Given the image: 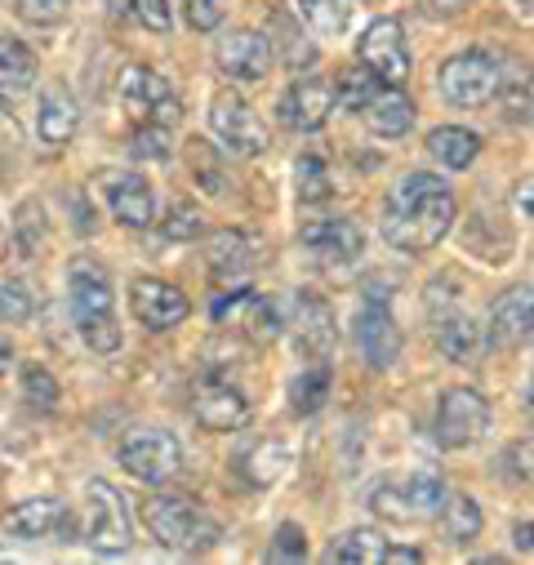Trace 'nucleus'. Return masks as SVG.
I'll use <instances>...</instances> for the list:
<instances>
[{
  "label": "nucleus",
  "instance_id": "obj_41",
  "mask_svg": "<svg viewBox=\"0 0 534 565\" xmlns=\"http://www.w3.org/2000/svg\"><path fill=\"white\" fill-rule=\"evenodd\" d=\"M148 32H170V0H129Z\"/></svg>",
  "mask_w": 534,
  "mask_h": 565
},
{
  "label": "nucleus",
  "instance_id": "obj_37",
  "mask_svg": "<svg viewBox=\"0 0 534 565\" xmlns=\"http://www.w3.org/2000/svg\"><path fill=\"white\" fill-rule=\"evenodd\" d=\"M295 179H299V196L303 201H325L334 192V179H330V166L321 157H299L295 166Z\"/></svg>",
  "mask_w": 534,
  "mask_h": 565
},
{
  "label": "nucleus",
  "instance_id": "obj_3",
  "mask_svg": "<svg viewBox=\"0 0 534 565\" xmlns=\"http://www.w3.org/2000/svg\"><path fill=\"white\" fill-rule=\"evenodd\" d=\"M111 286L94 263H76L72 267V321L81 330V339L94 352H116L120 348V326L111 312Z\"/></svg>",
  "mask_w": 534,
  "mask_h": 565
},
{
  "label": "nucleus",
  "instance_id": "obj_18",
  "mask_svg": "<svg viewBox=\"0 0 534 565\" xmlns=\"http://www.w3.org/2000/svg\"><path fill=\"white\" fill-rule=\"evenodd\" d=\"M103 188H107V205H111V214H116L120 227L148 232L157 223V196H152V188H148L143 174H111Z\"/></svg>",
  "mask_w": 534,
  "mask_h": 565
},
{
  "label": "nucleus",
  "instance_id": "obj_25",
  "mask_svg": "<svg viewBox=\"0 0 534 565\" xmlns=\"http://www.w3.org/2000/svg\"><path fill=\"white\" fill-rule=\"evenodd\" d=\"M63 516H67L63 499H28L0 516V525H6V534H14V539H45L63 525Z\"/></svg>",
  "mask_w": 534,
  "mask_h": 565
},
{
  "label": "nucleus",
  "instance_id": "obj_20",
  "mask_svg": "<svg viewBox=\"0 0 534 565\" xmlns=\"http://www.w3.org/2000/svg\"><path fill=\"white\" fill-rule=\"evenodd\" d=\"M530 321H534V299H530V286H516V290H503L490 308V343L494 348H516L530 339Z\"/></svg>",
  "mask_w": 534,
  "mask_h": 565
},
{
  "label": "nucleus",
  "instance_id": "obj_1",
  "mask_svg": "<svg viewBox=\"0 0 534 565\" xmlns=\"http://www.w3.org/2000/svg\"><path fill=\"white\" fill-rule=\"evenodd\" d=\"M450 227H455V196H450L446 179H437L428 170H415L400 179L378 218L383 241L400 254H424V249L441 245Z\"/></svg>",
  "mask_w": 534,
  "mask_h": 565
},
{
  "label": "nucleus",
  "instance_id": "obj_8",
  "mask_svg": "<svg viewBox=\"0 0 534 565\" xmlns=\"http://www.w3.org/2000/svg\"><path fill=\"white\" fill-rule=\"evenodd\" d=\"M85 499H89V530H85L89 547L103 552V556H120V552H129L134 530H129V512H125L120 490L107 486V481H89Z\"/></svg>",
  "mask_w": 534,
  "mask_h": 565
},
{
  "label": "nucleus",
  "instance_id": "obj_33",
  "mask_svg": "<svg viewBox=\"0 0 534 565\" xmlns=\"http://www.w3.org/2000/svg\"><path fill=\"white\" fill-rule=\"evenodd\" d=\"M290 468V450L281 441H267V446H254V455L245 459V477L254 486H267V481H277L281 472Z\"/></svg>",
  "mask_w": 534,
  "mask_h": 565
},
{
  "label": "nucleus",
  "instance_id": "obj_19",
  "mask_svg": "<svg viewBox=\"0 0 534 565\" xmlns=\"http://www.w3.org/2000/svg\"><path fill=\"white\" fill-rule=\"evenodd\" d=\"M441 503H446V486H441V477L437 472H415L406 486H400V494H396V503L392 499H374L370 508H378V512H387V516H396V521H428V516H437L441 512Z\"/></svg>",
  "mask_w": 534,
  "mask_h": 565
},
{
  "label": "nucleus",
  "instance_id": "obj_38",
  "mask_svg": "<svg viewBox=\"0 0 534 565\" xmlns=\"http://www.w3.org/2000/svg\"><path fill=\"white\" fill-rule=\"evenodd\" d=\"M23 396H28V405L32 409H41V414H50L54 405H58V383H54V374L45 370V365H23Z\"/></svg>",
  "mask_w": 534,
  "mask_h": 565
},
{
  "label": "nucleus",
  "instance_id": "obj_23",
  "mask_svg": "<svg viewBox=\"0 0 534 565\" xmlns=\"http://www.w3.org/2000/svg\"><path fill=\"white\" fill-rule=\"evenodd\" d=\"M361 116H365V125H370L374 134H383V138H400V134L415 125V103L400 94V85H383V89L361 107Z\"/></svg>",
  "mask_w": 534,
  "mask_h": 565
},
{
  "label": "nucleus",
  "instance_id": "obj_44",
  "mask_svg": "<svg viewBox=\"0 0 534 565\" xmlns=\"http://www.w3.org/2000/svg\"><path fill=\"white\" fill-rule=\"evenodd\" d=\"M19 14L28 19V23H54V19H63L67 14V0H19Z\"/></svg>",
  "mask_w": 534,
  "mask_h": 565
},
{
  "label": "nucleus",
  "instance_id": "obj_43",
  "mask_svg": "<svg viewBox=\"0 0 534 565\" xmlns=\"http://www.w3.org/2000/svg\"><path fill=\"white\" fill-rule=\"evenodd\" d=\"M183 6H188V23L196 32H214L223 23V6H218V0H183Z\"/></svg>",
  "mask_w": 534,
  "mask_h": 565
},
{
  "label": "nucleus",
  "instance_id": "obj_31",
  "mask_svg": "<svg viewBox=\"0 0 534 565\" xmlns=\"http://www.w3.org/2000/svg\"><path fill=\"white\" fill-rule=\"evenodd\" d=\"M325 396H330V365H325V361L308 365V370L290 383V409H295V414H317V409L325 405Z\"/></svg>",
  "mask_w": 534,
  "mask_h": 565
},
{
  "label": "nucleus",
  "instance_id": "obj_39",
  "mask_svg": "<svg viewBox=\"0 0 534 565\" xmlns=\"http://www.w3.org/2000/svg\"><path fill=\"white\" fill-rule=\"evenodd\" d=\"M36 312V299H32V286L28 280H6V290H0V317H6L10 326H23L28 317Z\"/></svg>",
  "mask_w": 534,
  "mask_h": 565
},
{
  "label": "nucleus",
  "instance_id": "obj_4",
  "mask_svg": "<svg viewBox=\"0 0 534 565\" xmlns=\"http://www.w3.org/2000/svg\"><path fill=\"white\" fill-rule=\"evenodd\" d=\"M116 459H120V468H125L134 481H143V486H165V481H174L179 468H183L179 441H174L170 433H161V428H134V433L120 441Z\"/></svg>",
  "mask_w": 534,
  "mask_h": 565
},
{
  "label": "nucleus",
  "instance_id": "obj_28",
  "mask_svg": "<svg viewBox=\"0 0 534 565\" xmlns=\"http://www.w3.org/2000/svg\"><path fill=\"white\" fill-rule=\"evenodd\" d=\"M437 348H441L450 361L472 365L477 352H481V330H477V321L463 317V312H446V317H437Z\"/></svg>",
  "mask_w": 534,
  "mask_h": 565
},
{
  "label": "nucleus",
  "instance_id": "obj_16",
  "mask_svg": "<svg viewBox=\"0 0 534 565\" xmlns=\"http://www.w3.org/2000/svg\"><path fill=\"white\" fill-rule=\"evenodd\" d=\"M277 111H281V125H290V129H303V134L321 129L330 120V111H334V81H325V76H299L281 94V107Z\"/></svg>",
  "mask_w": 534,
  "mask_h": 565
},
{
  "label": "nucleus",
  "instance_id": "obj_12",
  "mask_svg": "<svg viewBox=\"0 0 534 565\" xmlns=\"http://www.w3.org/2000/svg\"><path fill=\"white\" fill-rule=\"evenodd\" d=\"M192 409H196V423H205L210 433H232L249 418V401L245 392L218 374V370H205L201 383H196V396H192Z\"/></svg>",
  "mask_w": 534,
  "mask_h": 565
},
{
  "label": "nucleus",
  "instance_id": "obj_53",
  "mask_svg": "<svg viewBox=\"0 0 534 565\" xmlns=\"http://www.w3.org/2000/svg\"><path fill=\"white\" fill-rule=\"evenodd\" d=\"M521 6H530V0H521Z\"/></svg>",
  "mask_w": 534,
  "mask_h": 565
},
{
  "label": "nucleus",
  "instance_id": "obj_42",
  "mask_svg": "<svg viewBox=\"0 0 534 565\" xmlns=\"http://www.w3.org/2000/svg\"><path fill=\"white\" fill-rule=\"evenodd\" d=\"M273 552H277V556H286V561H303V556H308V534H303L299 525H290V521H286V525L277 530Z\"/></svg>",
  "mask_w": 534,
  "mask_h": 565
},
{
  "label": "nucleus",
  "instance_id": "obj_24",
  "mask_svg": "<svg viewBox=\"0 0 534 565\" xmlns=\"http://www.w3.org/2000/svg\"><path fill=\"white\" fill-rule=\"evenodd\" d=\"M295 308H299V321H295V330H299V352L312 356V361H325L330 348H334V317H330V308H325L317 295H299Z\"/></svg>",
  "mask_w": 534,
  "mask_h": 565
},
{
  "label": "nucleus",
  "instance_id": "obj_34",
  "mask_svg": "<svg viewBox=\"0 0 534 565\" xmlns=\"http://www.w3.org/2000/svg\"><path fill=\"white\" fill-rule=\"evenodd\" d=\"M188 166H192V179H196L210 196L223 192V161L214 157V148L205 143V138H192V143H188Z\"/></svg>",
  "mask_w": 534,
  "mask_h": 565
},
{
  "label": "nucleus",
  "instance_id": "obj_2",
  "mask_svg": "<svg viewBox=\"0 0 534 565\" xmlns=\"http://www.w3.org/2000/svg\"><path fill=\"white\" fill-rule=\"evenodd\" d=\"M143 521L152 530V539L170 552H183V556H196V552H210L223 530L214 516H205L201 508H192L188 499H174V494H152L143 499Z\"/></svg>",
  "mask_w": 534,
  "mask_h": 565
},
{
  "label": "nucleus",
  "instance_id": "obj_50",
  "mask_svg": "<svg viewBox=\"0 0 534 565\" xmlns=\"http://www.w3.org/2000/svg\"><path fill=\"white\" fill-rule=\"evenodd\" d=\"M516 201H521V214L530 218V179H521V192H516Z\"/></svg>",
  "mask_w": 534,
  "mask_h": 565
},
{
  "label": "nucleus",
  "instance_id": "obj_10",
  "mask_svg": "<svg viewBox=\"0 0 534 565\" xmlns=\"http://www.w3.org/2000/svg\"><path fill=\"white\" fill-rule=\"evenodd\" d=\"M356 58L383 81V85H406L410 81V45L396 19H378L370 23V32L356 45Z\"/></svg>",
  "mask_w": 534,
  "mask_h": 565
},
{
  "label": "nucleus",
  "instance_id": "obj_40",
  "mask_svg": "<svg viewBox=\"0 0 534 565\" xmlns=\"http://www.w3.org/2000/svg\"><path fill=\"white\" fill-rule=\"evenodd\" d=\"M161 232H165V241H196L201 236V210L192 201H179L170 210V218L161 223Z\"/></svg>",
  "mask_w": 534,
  "mask_h": 565
},
{
  "label": "nucleus",
  "instance_id": "obj_9",
  "mask_svg": "<svg viewBox=\"0 0 534 565\" xmlns=\"http://www.w3.org/2000/svg\"><path fill=\"white\" fill-rule=\"evenodd\" d=\"M210 125L232 157H258L267 148V129L258 125V116L249 111V103L236 89H218L210 98Z\"/></svg>",
  "mask_w": 534,
  "mask_h": 565
},
{
  "label": "nucleus",
  "instance_id": "obj_27",
  "mask_svg": "<svg viewBox=\"0 0 534 565\" xmlns=\"http://www.w3.org/2000/svg\"><path fill=\"white\" fill-rule=\"evenodd\" d=\"M428 152H432L446 170H468V166L477 161V152H481V138H477L472 129H463V125H437V129L428 134Z\"/></svg>",
  "mask_w": 534,
  "mask_h": 565
},
{
  "label": "nucleus",
  "instance_id": "obj_47",
  "mask_svg": "<svg viewBox=\"0 0 534 565\" xmlns=\"http://www.w3.org/2000/svg\"><path fill=\"white\" fill-rule=\"evenodd\" d=\"M383 561H396V565H406V561H410V565H419V561H424V552H419V547H392V543H387Z\"/></svg>",
  "mask_w": 534,
  "mask_h": 565
},
{
  "label": "nucleus",
  "instance_id": "obj_26",
  "mask_svg": "<svg viewBox=\"0 0 534 565\" xmlns=\"http://www.w3.org/2000/svg\"><path fill=\"white\" fill-rule=\"evenodd\" d=\"M32 85H36V54L14 36H0V103H19Z\"/></svg>",
  "mask_w": 534,
  "mask_h": 565
},
{
  "label": "nucleus",
  "instance_id": "obj_52",
  "mask_svg": "<svg viewBox=\"0 0 534 565\" xmlns=\"http://www.w3.org/2000/svg\"><path fill=\"white\" fill-rule=\"evenodd\" d=\"M10 254V236H6V227H0V258Z\"/></svg>",
  "mask_w": 534,
  "mask_h": 565
},
{
  "label": "nucleus",
  "instance_id": "obj_14",
  "mask_svg": "<svg viewBox=\"0 0 534 565\" xmlns=\"http://www.w3.org/2000/svg\"><path fill=\"white\" fill-rule=\"evenodd\" d=\"M299 245H303L308 258L339 267V263H352L365 249V232L352 218H312V223H303Z\"/></svg>",
  "mask_w": 534,
  "mask_h": 565
},
{
  "label": "nucleus",
  "instance_id": "obj_29",
  "mask_svg": "<svg viewBox=\"0 0 534 565\" xmlns=\"http://www.w3.org/2000/svg\"><path fill=\"white\" fill-rule=\"evenodd\" d=\"M441 508H446V512H437V516H441L446 543L463 547V543H472V539L481 534V508H477L468 494H459V499H446Z\"/></svg>",
  "mask_w": 534,
  "mask_h": 565
},
{
  "label": "nucleus",
  "instance_id": "obj_30",
  "mask_svg": "<svg viewBox=\"0 0 534 565\" xmlns=\"http://www.w3.org/2000/svg\"><path fill=\"white\" fill-rule=\"evenodd\" d=\"M378 89H383V81H378L365 63H356V67H348V72L334 81V107H343V111H361Z\"/></svg>",
  "mask_w": 534,
  "mask_h": 565
},
{
  "label": "nucleus",
  "instance_id": "obj_17",
  "mask_svg": "<svg viewBox=\"0 0 534 565\" xmlns=\"http://www.w3.org/2000/svg\"><path fill=\"white\" fill-rule=\"evenodd\" d=\"M214 63L232 81H263L273 67V36L263 32H227L214 50Z\"/></svg>",
  "mask_w": 534,
  "mask_h": 565
},
{
  "label": "nucleus",
  "instance_id": "obj_13",
  "mask_svg": "<svg viewBox=\"0 0 534 565\" xmlns=\"http://www.w3.org/2000/svg\"><path fill=\"white\" fill-rule=\"evenodd\" d=\"M129 312H134V321H139V326H148V330L161 334V330L183 326L188 312H192V303H188L183 290L170 286V280L143 276V280H134V290H129Z\"/></svg>",
  "mask_w": 534,
  "mask_h": 565
},
{
  "label": "nucleus",
  "instance_id": "obj_36",
  "mask_svg": "<svg viewBox=\"0 0 534 565\" xmlns=\"http://www.w3.org/2000/svg\"><path fill=\"white\" fill-rule=\"evenodd\" d=\"M129 152L139 157V161H170V125H139L129 134Z\"/></svg>",
  "mask_w": 534,
  "mask_h": 565
},
{
  "label": "nucleus",
  "instance_id": "obj_32",
  "mask_svg": "<svg viewBox=\"0 0 534 565\" xmlns=\"http://www.w3.org/2000/svg\"><path fill=\"white\" fill-rule=\"evenodd\" d=\"M383 552H387V539H383L378 530H352V534H343V539L330 547V561L374 565V561H383Z\"/></svg>",
  "mask_w": 534,
  "mask_h": 565
},
{
  "label": "nucleus",
  "instance_id": "obj_46",
  "mask_svg": "<svg viewBox=\"0 0 534 565\" xmlns=\"http://www.w3.org/2000/svg\"><path fill=\"white\" fill-rule=\"evenodd\" d=\"M508 116H512V120H521V125L530 120V94H525V85H521V89H516V85H508Z\"/></svg>",
  "mask_w": 534,
  "mask_h": 565
},
{
  "label": "nucleus",
  "instance_id": "obj_48",
  "mask_svg": "<svg viewBox=\"0 0 534 565\" xmlns=\"http://www.w3.org/2000/svg\"><path fill=\"white\" fill-rule=\"evenodd\" d=\"M512 539H516V547H521V552H525V556H530V521H521V525H516V534H512Z\"/></svg>",
  "mask_w": 534,
  "mask_h": 565
},
{
  "label": "nucleus",
  "instance_id": "obj_5",
  "mask_svg": "<svg viewBox=\"0 0 534 565\" xmlns=\"http://www.w3.org/2000/svg\"><path fill=\"white\" fill-rule=\"evenodd\" d=\"M437 85H441L446 103H455V107H481V103H490L499 94L503 76H499V67H494L490 54L463 50V54H455V58L441 63Z\"/></svg>",
  "mask_w": 534,
  "mask_h": 565
},
{
  "label": "nucleus",
  "instance_id": "obj_35",
  "mask_svg": "<svg viewBox=\"0 0 534 565\" xmlns=\"http://www.w3.org/2000/svg\"><path fill=\"white\" fill-rule=\"evenodd\" d=\"M299 14L321 36H339L348 28V6H343V0H299Z\"/></svg>",
  "mask_w": 534,
  "mask_h": 565
},
{
  "label": "nucleus",
  "instance_id": "obj_22",
  "mask_svg": "<svg viewBox=\"0 0 534 565\" xmlns=\"http://www.w3.org/2000/svg\"><path fill=\"white\" fill-rule=\"evenodd\" d=\"M263 258V241L254 232H241V227H227L210 241V271L214 276H245L254 263Z\"/></svg>",
  "mask_w": 534,
  "mask_h": 565
},
{
  "label": "nucleus",
  "instance_id": "obj_15",
  "mask_svg": "<svg viewBox=\"0 0 534 565\" xmlns=\"http://www.w3.org/2000/svg\"><path fill=\"white\" fill-rule=\"evenodd\" d=\"M352 339H356V352L365 356V365H374V370H387L400 356V330H396L387 303L365 299L352 321Z\"/></svg>",
  "mask_w": 534,
  "mask_h": 565
},
{
  "label": "nucleus",
  "instance_id": "obj_21",
  "mask_svg": "<svg viewBox=\"0 0 534 565\" xmlns=\"http://www.w3.org/2000/svg\"><path fill=\"white\" fill-rule=\"evenodd\" d=\"M76 125H81V107H76L72 89H67L63 81L45 85V89H41V116H36L41 138H45L50 148H63V143H72Z\"/></svg>",
  "mask_w": 534,
  "mask_h": 565
},
{
  "label": "nucleus",
  "instance_id": "obj_51",
  "mask_svg": "<svg viewBox=\"0 0 534 565\" xmlns=\"http://www.w3.org/2000/svg\"><path fill=\"white\" fill-rule=\"evenodd\" d=\"M432 6H437V10H446V14H455V10H463V6H468V0H432Z\"/></svg>",
  "mask_w": 534,
  "mask_h": 565
},
{
  "label": "nucleus",
  "instance_id": "obj_45",
  "mask_svg": "<svg viewBox=\"0 0 534 565\" xmlns=\"http://www.w3.org/2000/svg\"><path fill=\"white\" fill-rule=\"evenodd\" d=\"M23 227H28V236H19V245H23L28 254H36V249H41V205H36V201L23 205Z\"/></svg>",
  "mask_w": 534,
  "mask_h": 565
},
{
  "label": "nucleus",
  "instance_id": "obj_7",
  "mask_svg": "<svg viewBox=\"0 0 534 565\" xmlns=\"http://www.w3.org/2000/svg\"><path fill=\"white\" fill-rule=\"evenodd\" d=\"M490 433V401L472 387H450L437 405V441L446 450H463Z\"/></svg>",
  "mask_w": 534,
  "mask_h": 565
},
{
  "label": "nucleus",
  "instance_id": "obj_49",
  "mask_svg": "<svg viewBox=\"0 0 534 565\" xmlns=\"http://www.w3.org/2000/svg\"><path fill=\"white\" fill-rule=\"evenodd\" d=\"M10 365H14V348H10L6 339H0V374H6Z\"/></svg>",
  "mask_w": 534,
  "mask_h": 565
},
{
  "label": "nucleus",
  "instance_id": "obj_11",
  "mask_svg": "<svg viewBox=\"0 0 534 565\" xmlns=\"http://www.w3.org/2000/svg\"><path fill=\"white\" fill-rule=\"evenodd\" d=\"M214 321L218 326H232V330H241L249 343H273V339H281V308L273 303V299H263V295H254V290H232V299H218L214 303Z\"/></svg>",
  "mask_w": 534,
  "mask_h": 565
},
{
  "label": "nucleus",
  "instance_id": "obj_6",
  "mask_svg": "<svg viewBox=\"0 0 534 565\" xmlns=\"http://www.w3.org/2000/svg\"><path fill=\"white\" fill-rule=\"evenodd\" d=\"M120 103L134 120H157V125H174L183 116L170 81L157 72V67H143V63H134L120 72Z\"/></svg>",
  "mask_w": 534,
  "mask_h": 565
}]
</instances>
